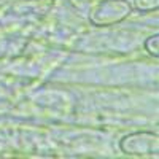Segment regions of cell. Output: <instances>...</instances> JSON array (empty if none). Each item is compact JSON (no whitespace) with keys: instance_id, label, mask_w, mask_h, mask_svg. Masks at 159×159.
Masks as SVG:
<instances>
[{"instance_id":"1","label":"cell","mask_w":159,"mask_h":159,"mask_svg":"<svg viewBox=\"0 0 159 159\" xmlns=\"http://www.w3.org/2000/svg\"><path fill=\"white\" fill-rule=\"evenodd\" d=\"M130 5L127 0H102L91 11V22L97 27H107L116 22H121L130 13Z\"/></svg>"},{"instance_id":"2","label":"cell","mask_w":159,"mask_h":159,"mask_svg":"<svg viewBox=\"0 0 159 159\" xmlns=\"http://www.w3.org/2000/svg\"><path fill=\"white\" fill-rule=\"evenodd\" d=\"M159 137L154 132H134L121 139L119 147L126 154L130 156H147L157 154Z\"/></svg>"},{"instance_id":"3","label":"cell","mask_w":159,"mask_h":159,"mask_svg":"<svg viewBox=\"0 0 159 159\" xmlns=\"http://www.w3.org/2000/svg\"><path fill=\"white\" fill-rule=\"evenodd\" d=\"M157 42H159V35L154 34L151 35L147 42H145V48H147V51L150 52V54L153 57H157L159 56V49H157Z\"/></svg>"},{"instance_id":"4","label":"cell","mask_w":159,"mask_h":159,"mask_svg":"<svg viewBox=\"0 0 159 159\" xmlns=\"http://www.w3.org/2000/svg\"><path fill=\"white\" fill-rule=\"evenodd\" d=\"M135 7L142 11H151L157 10L159 7V0H135Z\"/></svg>"}]
</instances>
